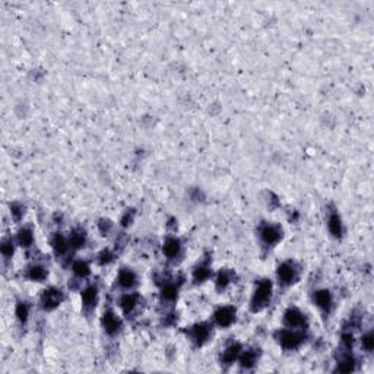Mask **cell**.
Listing matches in <instances>:
<instances>
[{
  "instance_id": "cell-8",
  "label": "cell",
  "mask_w": 374,
  "mask_h": 374,
  "mask_svg": "<svg viewBox=\"0 0 374 374\" xmlns=\"http://www.w3.org/2000/svg\"><path fill=\"white\" fill-rule=\"evenodd\" d=\"M313 301L314 304L325 313V314H329L331 310H332L333 306V297L332 292L329 290H317L313 294Z\"/></svg>"
},
{
  "instance_id": "cell-11",
  "label": "cell",
  "mask_w": 374,
  "mask_h": 374,
  "mask_svg": "<svg viewBox=\"0 0 374 374\" xmlns=\"http://www.w3.org/2000/svg\"><path fill=\"white\" fill-rule=\"evenodd\" d=\"M98 301V287L97 285H88L82 291V307L85 313H91Z\"/></svg>"
},
{
  "instance_id": "cell-33",
  "label": "cell",
  "mask_w": 374,
  "mask_h": 374,
  "mask_svg": "<svg viewBox=\"0 0 374 374\" xmlns=\"http://www.w3.org/2000/svg\"><path fill=\"white\" fill-rule=\"evenodd\" d=\"M132 222H133V212L127 210L125 215H123V218H122V225L123 227H129Z\"/></svg>"
},
{
  "instance_id": "cell-12",
  "label": "cell",
  "mask_w": 374,
  "mask_h": 374,
  "mask_svg": "<svg viewBox=\"0 0 374 374\" xmlns=\"http://www.w3.org/2000/svg\"><path fill=\"white\" fill-rule=\"evenodd\" d=\"M241 351H243V348H241L240 344H237V342L229 344L228 347H227V348L222 351V354H221V364H224V366H231V364H234L235 361H238Z\"/></svg>"
},
{
  "instance_id": "cell-4",
  "label": "cell",
  "mask_w": 374,
  "mask_h": 374,
  "mask_svg": "<svg viewBox=\"0 0 374 374\" xmlns=\"http://www.w3.org/2000/svg\"><path fill=\"white\" fill-rule=\"evenodd\" d=\"M212 335V329L208 323H199L194 325L190 331H188V338L190 341L196 345V347H202L203 344H206L210 339Z\"/></svg>"
},
{
  "instance_id": "cell-24",
  "label": "cell",
  "mask_w": 374,
  "mask_h": 374,
  "mask_svg": "<svg viewBox=\"0 0 374 374\" xmlns=\"http://www.w3.org/2000/svg\"><path fill=\"white\" fill-rule=\"evenodd\" d=\"M177 294H179L177 285L168 282V284H166V285L163 287V290H161V298H163L164 301H167V303H173V301L177 298Z\"/></svg>"
},
{
  "instance_id": "cell-21",
  "label": "cell",
  "mask_w": 374,
  "mask_h": 374,
  "mask_svg": "<svg viewBox=\"0 0 374 374\" xmlns=\"http://www.w3.org/2000/svg\"><path fill=\"white\" fill-rule=\"evenodd\" d=\"M210 276V266L208 263H199L194 269H193V281L196 284H202Z\"/></svg>"
},
{
  "instance_id": "cell-34",
  "label": "cell",
  "mask_w": 374,
  "mask_h": 374,
  "mask_svg": "<svg viewBox=\"0 0 374 374\" xmlns=\"http://www.w3.org/2000/svg\"><path fill=\"white\" fill-rule=\"evenodd\" d=\"M110 229H111V222H110L108 219H105V221H101V222H100V231H101L103 234H107Z\"/></svg>"
},
{
  "instance_id": "cell-9",
  "label": "cell",
  "mask_w": 374,
  "mask_h": 374,
  "mask_svg": "<svg viewBox=\"0 0 374 374\" xmlns=\"http://www.w3.org/2000/svg\"><path fill=\"white\" fill-rule=\"evenodd\" d=\"M103 328H104V332L108 336H116L122 329V320L117 317L116 313L111 312V310H107L103 314Z\"/></svg>"
},
{
  "instance_id": "cell-23",
  "label": "cell",
  "mask_w": 374,
  "mask_h": 374,
  "mask_svg": "<svg viewBox=\"0 0 374 374\" xmlns=\"http://www.w3.org/2000/svg\"><path fill=\"white\" fill-rule=\"evenodd\" d=\"M18 243H19V246H22V247L32 246V243H34L32 229L28 228V227H23V228L19 229V232H18Z\"/></svg>"
},
{
  "instance_id": "cell-6",
  "label": "cell",
  "mask_w": 374,
  "mask_h": 374,
  "mask_svg": "<svg viewBox=\"0 0 374 374\" xmlns=\"http://www.w3.org/2000/svg\"><path fill=\"white\" fill-rule=\"evenodd\" d=\"M259 235H260V240L265 246L268 247H272L275 246L281 238H282V229L276 225H272V224H266L263 225L260 231H259Z\"/></svg>"
},
{
  "instance_id": "cell-13",
  "label": "cell",
  "mask_w": 374,
  "mask_h": 374,
  "mask_svg": "<svg viewBox=\"0 0 374 374\" xmlns=\"http://www.w3.org/2000/svg\"><path fill=\"white\" fill-rule=\"evenodd\" d=\"M138 284V276L132 269H122L117 275V285L122 290H132Z\"/></svg>"
},
{
  "instance_id": "cell-14",
  "label": "cell",
  "mask_w": 374,
  "mask_h": 374,
  "mask_svg": "<svg viewBox=\"0 0 374 374\" xmlns=\"http://www.w3.org/2000/svg\"><path fill=\"white\" fill-rule=\"evenodd\" d=\"M139 295L135 292H126L120 298V307L125 314H132L139 306Z\"/></svg>"
},
{
  "instance_id": "cell-28",
  "label": "cell",
  "mask_w": 374,
  "mask_h": 374,
  "mask_svg": "<svg viewBox=\"0 0 374 374\" xmlns=\"http://www.w3.org/2000/svg\"><path fill=\"white\" fill-rule=\"evenodd\" d=\"M0 250H1V254H3L4 259H10L13 256V251H15V244H13L12 238L3 240V243L0 246Z\"/></svg>"
},
{
  "instance_id": "cell-20",
  "label": "cell",
  "mask_w": 374,
  "mask_h": 374,
  "mask_svg": "<svg viewBox=\"0 0 374 374\" xmlns=\"http://www.w3.org/2000/svg\"><path fill=\"white\" fill-rule=\"evenodd\" d=\"M86 243V234L82 228H75L72 231V234L69 235V244L70 249H81Z\"/></svg>"
},
{
  "instance_id": "cell-26",
  "label": "cell",
  "mask_w": 374,
  "mask_h": 374,
  "mask_svg": "<svg viewBox=\"0 0 374 374\" xmlns=\"http://www.w3.org/2000/svg\"><path fill=\"white\" fill-rule=\"evenodd\" d=\"M15 314H16V319L19 320V323L25 325L28 322V317H29V306H28V303H25V301L18 303L16 309H15Z\"/></svg>"
},
{
  "instance_id": "cell-7",
  "label": "cell",
  "mask_w": 374,
  "mask_h": 374,
  "mask_svg": "<svg viewBox=\"0 0 374 374\" xmlns=\"http://www.w3.org/2000/svg\"><path fill=\"white\" fill-rule=\"evenodd\" d=\"M213 320L219 328H228L235 322V309L229 306L219 307L213 314Z\"/></svg>"
},
{
  "instance_id": "cell-25",
  "label": "cell",
  "mask_w": 374,
  "mask_h": 374,
  "mask_svg": "<svg viewBox=\"0 0 374 374\" xmlns=\"http://www.w3.org/2000/svg\"><path fill=\"white\" fill-rule=\"evenodd\" d=\"M72 270H73L75 276L79 278V279L86 278V276L91 273V268H89V265H88L85 260H78V262H75L73 266H72Z\"/></svg>"
},
{
  "instance_id": "cell-17",
  "label": "cell",
  "mask_w": 374,
  "mask_h": 374,
  "mask_svg": "<svg viewBox=\"0 0 374 374\" xmlns=\"http://www.w3.org/2000/svg\"><path fill=\"white\" fill-rule=\"evenodd\" d=\"M328 228H329V232L332 234L333 237H336V238L342 237V232H344L342 219H341V216L336 212H331V215L328 218Z\"/></svg>"
},
{
  "instance_id": "cell-2",
  "label": "cell",
  "mask_w": 374,
  "mask_h": 374,
  "mask_svg": "<svg viewBox=\"0 0 374 374\" xmlns=\"http://www.w3.org/2000/svg\"><path fill=\"white\" fill-rule=\"evenodd\" d=\"M276 341L284 350H297L304 342V335L298 329H282L276 332Z\"/></svg>"
},
{
  "instance_id": "cell-29",
  "label": "cell",
  "mask_w": 374,
  "mask_h": 374,
  "mask_svg": "<svg viewBox=\"0 0 374 374\" xmlns=\"http://www.w3.org/2000/svg\"><path fill=\"white\" fill-rule=\"evenodd\" d=\"M361 344H363V348L367 351V353H372L374 348V335L373 332H367L366 335H363V339H361Z\"/></svg>"
},
{
  "instance_id": "cell-27",
  "label": "cell",
  "mask_w": 374,
  "mask_h": 374,
  "mask_svg": "<svg viewBox=\"0 0 374 374\" xmlns=\"http://www.w3.org/2000/svg\"><path fill=\"white\" fill-rule=\"evenodd\" d=\"M231 279L232 278H231V273H229L228 270H221L218 273L216 279H215V285H216V288L219 291H222V290H225L229 284H231Z\"/></svg>"
},
{
  "instance_id": "cell-3",
  "label": "cell",
  "mask_w": 374,
  "mask_h": 374,
  "mask_svg": "<svg viewBox=\"0 0 374 374\" xmlns=\"http://www.w3.org/2000/svg\"><path fill=\"white\" fill-rule=\"evenodd\" d=\"M298 279V269L295 263L292 262H284L278 268V281L284 287H290Z\"/></svg>"
},
{
  "instance_id": "cell-16",
  "label": "cell",
  "mask_w": 374,
  "mask_h": 374,
  "mask_svg": "<svg viewBox=\"0 0 374 374\" xmlns=\"http://www.w3.org/2000/svg\"><path fill=\"white\" fill-rule=\"evenodd\" d=\"M26 278L34 282H41L47 278V269L40 263H34L26 268Z\"/></svg>"
},
{
  "instance_id": "cell-5",
  "label": "cell",
  "mask_w": 374,
  "mask_h": 374,
  "mask_svg": "<svg viewBox=\"0 0 374 374\" xmlns=\"http://www.w3.org/2000/svg\"><path fill=\"white\" fill-rule=\"evenodd\" d=\"M64 295L60 290L57 288H47L41 294V306L44 310H54L56 307L60 306Z\"/></svg>"
},
{
  "instance_id": "cell-19",
  "label": "cell",
  "mask_w": 374,
  "mask_h": 374,
  "mask_svg": "<svg viewBox=\"0 0 374 374\" xmlns=\"http://www.w3.org/2000/svg\"><path fill=\"white\" fill-rule=\"evenodd\" d=\"M257 351H259V350H247V351H241V354H240V358H238L240 366H241L243 369H246V370L251 369V367L257 363V360H259V353H257Z\"/></svg>"
},
{
  "instance_id": "cell-10",
  "label": "cell",
  "mask_w": 374,
  "mask_h": 374,
  "mask_svg": "<svg viewBox=\"0 0 374 374\" xmlns=\"http://www.w3.org/2000/svg\"><path fill=\"white\" fill-rule=\"evenodd\" d=\"M284 323L290 329H303L306 325V316L298 309H288L284 314Z\"/></svg>"
},
{
  "instance_id": "cell-1",
  "label": "cell",
  "mask_w": 374,
  "mask_h": 374,
  "mask_svg": "<svg viewBox=\"0 0 374 374\" xmlns=\"http://www.w3.org/2000/svg\"><path fill=\"white\" fill-rule=\"evenodd\" d=\"M272 300V282L268 279H263L257 284L256 290L251 297V310L260 312L263 310Z\"/></svg>"
},
{
  "instance_id": "cell-31",
  "label": "cell",
  "mask_w": 374,
  "mask_h": 374,
  "mask_svg": "<svg viewBox=\"0 0 374 374\" xmlns=\"http://www.w3.org/2000/svg\"><path fill=\"white\" fill-rule=\"evenodd\" d=\"M113 259H114V254H113L110 250H103V251L98 254V262H100L101 265H107V263H110Z\"/></svg>"
},
{
  "instance_id": "cell-30",
  "label": "cell",
  "mask_w": 374,
  "mask_h": 374,
  "mask_svg": "<svg viewBox=\"0 0 374 374\" xmlns=\"http://www.w3.org/2000/svg\"><path fill=\"white\" fill-rule=\"evenodd\" d=\"M10 213H12V216L15 219H21L22 216H23V213H25L23 205H21V203H12L10 205Z\"/></svg>"
},
{
  "instance_id": "cell-32",
  "label": "cell",
  "mask_w": 374,
  "mask_h": 374,
  "mask_svg": "<svg viewBox=\"0 0 374 374\" xmlns=\"http://www.w3.org/2000/svg\"><path fill=\"white\" fill-rule=\"evenodd\" d=\"M342 345H344V348H347V350H351L354 345V335L353 332H344L342 333Z\"/></svg>"
},
{
  "instance_id": "cell-22",
  "label": "cell",
  "mask_w": 374,
  "mask_h": 374,
  "mask_svg": "<svg viewBox=\"0 0 374 374\" xmlns=\"http://www.w3.org/2000/svg\"><path fill=\"white\" fill-rule=\"evenodd\" d=\"M338 372L341 373H351L355 370V360L350 354L344 355L339 361H338V367H336Z\"/></svg>"
},
{
  "instance_id": "cell-15",
  "label": "cell",
  "mask_w": 374,
  "mask_h": 374,
  "mask_svg": "<svg viewBox=\"0 0 374 374\" xmlns=\"http://www.w3.org/2000/svg\"><path fill=\"white\" fill-rule=\"evenodd\" d=\"M163 250H164V254H166L168 259H176L182 253V243H180L179 238L170 237V238H167V241L164 243Z\"/></svg>"
},
{
  "instance_id": "cell-18",
  "label": "cell",
  "mask_w": 374,
  "mask_h": 374,
  "mask_svg": "<svg viewBox=\"0 0 374 374\" xmlns=\"http://www.w3.org/2000/svg\"><path fill=\"white\" fill-rule=\"evenodd\" d=\"M51 246H53V250L57 256H64L69 249H70V244H69V238H66L62 234H56L51 240Z\"/></svg>"
}]
</instances>
